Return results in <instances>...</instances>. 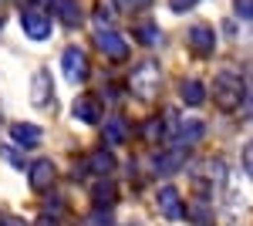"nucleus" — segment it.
I'll list each match as a JSON object with an SVG mask.
<instances>
[{
  "label": "nucleus",
  "instance_id": "obj_1",
  "mask_svg": "<svg viewBox=\"0 0 253 226\" xmlns=\"http://www.w3.org/2000/svg\"><path fill=\"white\" fill-rule=\"evenodd\" d=\"M213 101L223 108V112L240 108V105L247 101V85H243V78L233 75V71L216 75V81H213Z\"/></svg>",
  "mask_w": 253,
  "mask_h": 226
},
{
  "label": "nucleus",
  "instance_id": "obj_2",
  "mask_svg": "<svg viewBox=\"0 0 253 226\" xmlns=\"http://www.w3.org/2000/svg\"><path fill=\"white\" fill-rule=\"evenodd\" d=\"M159 85H162V71L159 61H142L135 71L128 75V88L138 101H156L159 98Z\"/></svg>",
  "mask_w": 253,
  "mask_h": 226
},
{
  "label": "nucleus",
  "instance_id": "obj_3",
  "mask_svg": "<svg viewBox=\"0 0 253 226\" xmlns=\"http://www.w3.org/2000/svg\"><path fill=\"white\" fill-rule=\"evenodd\" d=\"M20 27H24V34L34 41H44L51 38V31H54V20L47 10H38V7H31V10H24L20 14Z\"/></svg>",
  "mask_w": 253,
  "mask_h": 226
},
{
  "label": "nucleus",
  "instance_id": "obj_4",
  "mask_svg": "<svg viewBox=\"0 0 253 226\" xmlns=\"http://www.w3.org/2000/svg\"><path fill=\"white\" fill-rule=\"evenodd\" d=\"M156 206L159 213L166 216V220H182L186 216V203H182V196H179V189L175 186H162L156 192Z\"/></svg>",
  "mask_w": 253,
  "mask_h": 226
},
{
  "label": "nucleus",
  "instance_id": "obj_5",
  "mask_svg": "<svg viewBox=\"0 0 253 226\" xmlns=\"http://www.w3.org/2000/svg\"><path fill=\"white\" fill-rule=\"evenodd\" d=\"M95 44L108 61H125L128 57V41L122 38V34H115V31H98Z\"/></svg>",
  "mask_w": 253,
  "mask_h": 226
},
{
  "label": "nucleus",
  "instance_id": "obj_6",
  "mask_svg": "<svg viewBox=\"0 0 253 226\" xmlns=\"http://www.w3.org/2000/svg\"><path fill=\"white\" fill-rule=\"evenodd\" d=\"M61 71L68 81H84L88 78V57L81 47H68L64 54H61Z\"/></svg>",
  "mask_w": 253,
  "mask_h": 226
},
{
  "label": "nucleus",
  "instance_id": "obj_7",
  "mask_svg": "<svg viewBox=\"0 0 253 226\" xmlns=\"http://www.w3.org/2000/svg\"><path fill=\"white\" fill-rule=\"evenodd\" d=\"M193 182H196V189H210V186H216V182H223V162H216V159L196 162L193 166Z\"/></svg>",
  "mask_w": 253,
  "mask_h": 226
},
{
  "label": "nucleus",
  "instance_id": "obj_8",
  "mask_svg": "<svg viewBox=\"0 0 253 226\" xmlns=\"http://www.w3.org/2000/svg\"><path fill=\"white\" fill-rule=\"evenodd\" d=\"M54 176H58L54 162H51V159H38V162L31 166V189H34V192H47V189L54 186Z\"/></svg>",
  "mask_w": 253,
  "mask_h": 226
},
{
  "label": "nucleus",
  "instance_id": "obj_9",
  "mask_svg": "<svg viewBox=\"0 0 253 226\" xmlns=\"http://www.w3.org/2000/svg\"><path fill=\"white\" fill-rule=\"evenodd\" d=\"M189 44H193L196 54H213V47H216L213 27H210V24H193V27H189Z\"/></svg>",
  "mask_w": 253,
  "mask_h": 226
},
{
  "label": "nucleus",
  "instance_id": "obj_10",
  "mask_svg": "<svg viewBox=\"0 0 253 226\" xmlns=\"http://www.w3.org/2000/svg\"><path fill=\"white\" fill-rule=\"evenodd\" d=\"M203 135H206V125H203L199 118H189V122H182V125L172 132V138H175L179 149H189V145H196Z\"/></svg>",
  "mask_w": 253,
  "mask_h": 226
},
{
  "label": "nucleus",
  "instance_id": "obj_11",
  "mask_svg": "<svg viewBox=\"0 0 253 226\" xmlns=\"http://www.w3.org/2000/svg\"><path fill=\"white\" fill-rule=\"evenodd\" d=\"M10 138L24 145V149H38L41 142H44V132H41L38 125H31V122H17L14 129H10Z\"/></svg>",
  "mask_w": 253,
  "mask_h": 226
},
{
  "label": "nucleus",
  "instance_id": "obj_12",
  "mask_svg": "<svg viewBox=\"0 0 253 226\" xmlns=\"http://www.w3.org/2000/svg\"><path fill=\"white\" fill-rule=\"evenodd\" d=\"M51 98H54V85H51V75H47V71H38V75H34V81H31V105L44 108V105H47Z\"/></svg>",
  "mask_w": 253,
  "mask_h": 226
},
{
  "label": "nucleus",
  "instance_id": "obj_13",
  "mask_svg": "<svg viewBox=\"0 0 253 226\" xmlns=\"http://www.w3.org/2000/svg\"><path fill=\"white\" fill-rule=\"evenodd\" d=\"M71 115L78 122H84V125H98L101 122V108H98V101L91 94H81L78 101H75V108H71Z\"/></svg>",
  "mask_w": 253,
  "mask_h": 226
},
{
  "label": "nucleus",
  "instance_id": "obj_14",
  "mask_svg": "<svg viewBox=\"0 0 253 226\" xmlns=\"http://www.w3.org/2000/svg\"><path fill=\"white\" fill-rule=\"evenodd\" d=\"M182 101L189 105V108H199V105H206V85L203 81H196V78H189V81H182Z\"/></svg>",
  "mask_w": 253,
  "mask_h": 226
},
{
  "label": "nucleus",
  "instance_id": "obj_15",
  "mask_svg": "<svg viewBox=\"0 0 253 226\" xmlns=\"http://www.w3.org/2000/svg\"><path fill=\"white\" fill-rule=\"evenodd\" d=\"M166 135H169V132H166V122H162V118H145V122H142V138H145L149 145L162 142Z\"/></svg>",
  "mask_w": 253,
  "mask_h": 226
},
{
  "label": "nucleus",
  "instance_id": "obj_16",
  "mask_svg": "<svg viewBox=\"0 0 253 226\" xmlns=\"http://www.w3.org/2000/svg\"><path fill=\"white\" fill-rule=\"evenodd\" d=\"M95 20L101 24V31H112L115 27V0H98Z\"/></svg>",
  "mask_w": 253,
  "mask_h": 226
},
{
  "label": "nucleus",
  "instance_id": "obj_17",
  "mask_svg": "<svg viewBox=\"0 0 253 226\" xmlns=\"http://www.w3.org/2000/svg\"><path fill=\"white\" fill-rule=\"evenodd\" d=\"M186 216H189L196 226H210L213 223V209H210V203H203V199H196L193 206H186Z\"/></svg>",
  "mask_w": 253,
  "mask_h": 226
},
{
  "label": "nucleus",
  "instance_id": "obj_18",
  "mask_svg": "<svg viewBox=\"0 0 253 226\" xmlns=\"http://www.w3.org/2000/svg\"><path fill=\"white\" fill-rule=\"evenodd\" d=\"M125 129H128V125H125V118H108V122H105V138H108V142H112V145H118V142H125V138H128V132H125Z\"/></svg>",
  "mask_w": 253,
  "mask_h": 226
},
{
  "label": "nucleus",
  "instance_id": "obj_19",
  "mask_svg": "<svg viewBox=\"0 0 253 226\" xmlns=\"http://www.w3.org/2000/svg\"><path fill=\"white\" fill-rule=\"evenodd\" d=\"M91 196H95V203L98 206H112V203H115V182H108V179H101V182H98L95 189H91Z\"/></svg>",
  "mask_w": 253,
  "mask_h": 226
},
{
  "label": "nucleus",
  "instance_id": "obj_20",
  "mask_svg": "<svg viewBox=\"0 0 253 226\" xmlns=\"http://www.w3.org/2000/svg\"><path fill=\"white\" fill-rule=\"evenodd\" d=\"M182 166V152H162L156 155V172H175Z\"/></svg>",
  "mask_w": 253,
  "mask_h": 226
},
{
  "label": "nucleus",
  "instance_id": "obj_21",
  "mask_svg": "<svg viewBox=\"0 0 253 226\" xmlns=\"http://www.w3.org/2000/svg\"><path fill=\"white\" fill-rule=\"evenodd\" d=\"M88 166L95 172H112V166H115V159L108 155V152H95L91 159H88Z\"/></svg>",
  "mask_w": 253,
  "mask_h": 226
},
{
  "label": "nucleus",
  "instance_id": "obj_22",
  "mask_svg": "<svg viewBox=\"0 0 253 226\" xmlns=\"http://www.w3.org/2000/svg\"><path fill=\"white\" fill-rule=\"evenodd\" d=\"M84 226H112V213H108V206L91 209V216L84 220Z\"/></svg>",
  "mask_w": 253,
  "mask_h": 226
},
{
  "label": "nucleus",
  "instance_id": "obj_23",
  "mask_svg": "<svg viewBox=\"0 0 253 226\" xmlns=\"http://www.w3.org/2000/svg\"><path fill=\"white\" fill-rule=\"evenodd\" d=\"M138 41L156 44V41H159V31H156V27H145V24H142V27H138Z\"/></svg>",
  "mask_w": 253,
  "mask_h": 226
},
{
  "label": "nucleus",
  "instance_id": "obj_24",
  "mask_svg": "<svg viewBox=\"0 0 253 226\" xmlns=\"http://www.w3.org/2000/svg\"><path fill=\"white\" fill-rule=\"evenodd\" d=\"M122 3H125V10H132V14L145 10V7H152V0H122Z\"/></svg>",
  "mask_w": 253,
  "mask_h": 226
},
{
  "label": "nucleus",
  "instance_id": "obj_25",
  "mask_svg": "<svg viewBox=\"0 0 253 226\" xmlns=\"http://www.w3.org/2000/svg\"><path fill=\"white\" fill-rule=\"evenodd\" d=\"M169 3H172V10H175V14H182V10H193L199 0H169Z\"/></svg>",
  "mask_w": 253,
  "mask_h": 226
},
{
  "label": "nucleus",
  "instance_id": "obj_26",
  "mask_svg": "<svg viewBox=\"0 0 253 226\" xmlns=\"http://www.w3.org/2000/svg\"><path fill=\"white\" fill-rule=\"evenodd\" d=\"M236 14L243 20H250V14H253V7H250V0H236Z\"/></svg>",
  "mask_w": 253,
  "mask_h": 226
},
{
  "label": "nucleus",
  "instance_id": "obj_27",
  "mask_svg": "<svg viewBox=\"0 0 253 226\" xmlns=\"http://www.w3.org/2000/svg\"><path fill=\"white\" fill-rule=\"evenodd\" d=\"M34 226H61V223H58V216H51V213H44V216H41V220H38Z\"/></svg>",
  "mask_w": 253,
  "mask_h": 226
},
{
  "label": "nucleus",
  "instance_id": "obj_28",
  "mask_svg": "<svg viewBox=\"0 0 253 226\" xmlns=\"http://www.w3.org/2000/svg\"><path fill=\"white\" fill-rule=\"evenodd\" d=\"M58 3H61V0H34V7H38V10H44V7H51V10H58Z\"/></svg>",
  "mask_w": 253,
  "mask_h": 226
},
{
  "label": "nucleus",
  "instance_id": "obj_29",
  "mask_svg": "<svg viewBox=\"0 0 253 226\" xmlns=\"http://www.w3.org/2000/svg\"><path fill=\"white\" fill-rule=\"evenodd\" d=\"M0 226H27V223L17 220V216H7V220H0Z\"/></svg>",
  "mask_w": 253,
  "mask_h": 226
},
{
  "label": "nucleus",
  "instance_id": "obj_30",
  "mask_svg": "<svg viewBox=\"0 0 253 226\" xmlns=\"http://www.w3.org/2000/svg\"><path fill=\"white\" fill-rule=\"evenodd\" d=\"M0 24H3V20H0Z\"/></svg>",
  "mask_w": 253,
  "mask_h": 226
}]
</instances>
